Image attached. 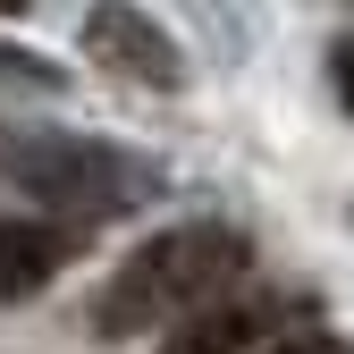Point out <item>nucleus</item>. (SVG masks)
<instances>
[{"label":"nucleus","mask_w":354,"mask_h":354,"mask_svg":"<svg viewBox=\"0 0 354 354\" xmlns=\"http://www.w3.org/2000/svg\"><path fill=\"white\" fill-rule=\"evenodd\" d=\"M245 270V236L219 228V219H194V228H169L152 245H136L110 270V287L93 295V329L102 337H136V329H177L194 321L203 304H219V287H228Z\"/></svg>","instance_id":"1"},{"label":"nucleus","mask_w":354,"mask_h":354,"mask_svg":"<svg viewBox=\"0 0 354 354\" xmlns=\"http://www.w3.org/2000/svg\"><path fill=\"white\" fill-rule=\"evenodd\" d=\"M76 253L68 228H51V219H0V304H26L59 279V261Z\"/></svg>","instance_id":"4"},{"label":"nucleus","mask_w":354,"mask_h":354,"mask_svg":"<svg viewBox=\"0 0 354 354\" xmlns=\"http://www.w3.org/2000/svg\"><path fill=\"white\" fill-rule=\"evenodd\" d=\"M0 169H9L17 186L68 203V211H93V219H118L144 194H160L152 160L118 152V144H76V136H0Z\"/></svg>","instance_id":"2"},{"label":"nucleus","mask_w":354,"mask_h":354,"mask_svg":"<svg viewBox=\"0 0 354 354\" xmlns=\"http://www.w3.org/2000/svg\"><path fill=\"white\" fill-rule=\"evenodd\" d=\"M84 42L110 51L136 84H186V68H177V51H169V34H152V17H136V9H93V17H84Z\"/></svg>","instance_id":"5"},{"label":"nucleus","mask_w":354,"mask_h":354,"mask_svg":"<svg viewBox=\"0 0 354 354\" xmlns=\"http://www.w3.org/2000/svg\"><path fill=\"white\" fill-rule=\"evenodd\" d=\"M337 93H346V110H354V42H337Z\"/></svg>","instance_id":"8"},{"label":"nucleus","mask_w":354,"mask_h":354,"mask_svg":"<svg viewBox=\"0 0 354 354\" xmlns=\"http://www.w3.org/2000/svg\"><path fill=\"white\" fill-rule=\"evenodd\" d=\"M279 321H287V295H228V304H203L194 321H177L160 337V354H245Z\"/></svg>","instance_id":"3"},{"label":"nucleus","mask_w":354,"mask_h":354,"mask_svg":"<svg viewBox=\"0 0 354 354\" xmlns=\"http://www.w3.org/2000/svg\"><path fill=\"white\" fill-rule=\"evenodd\" d=\"M0 76L9 84H59V68H42L34 51H9V42H0Z\"/></svg>","instance_id":"6"},{"label":"nucleus","mask_w":354,"mask_h":354,"mask_svg":"<svg viewBox=\"0 0 354 354\" xmlns=\"http://www.w3.org/2000/svg\"><path fill=\"white\" fill-rule=\"evenodd\" d=\"M270 354H354L346 337H329V329H295V337H279Z\"/></svg>","instance_id":"7"}]
</instances>
